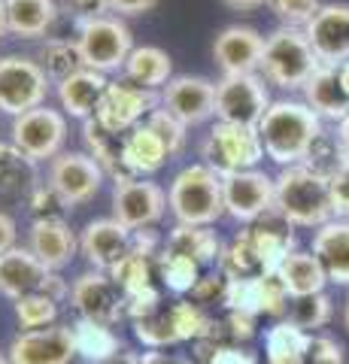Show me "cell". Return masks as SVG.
Listing matches in <instances>:
<instances>
[{"instance_id":"cell-4","label":"cell","mask_w":349,"mask_h":364,"mask_svg":"<svg viewBox=\"0 0 349 364\" xmlns=\"http://www.w3.org/2000/svg\"><path fill=\"white\" fill-rule=\"evenodd\" d=\"M322 67L319 55L313 52L304 28L283 25L264 40V58H262V76L270 85L283 91H298L307 85V79Z\"/></svg>"},{"instance_id":"cell-16","label":"cell","mask_w":349,"mask_h":364,"mask_svg":"<svg viewBox=\"0 0 349 364\" xmlns=\"http://www.w3.org/2000/svg\"><path fill=\"white\" fill-rule=\"evenodd\" d=\"M161 107L171 109L183 124H200L216 116V82L204 76H173L161 88Z\"/></svg>"},{"instance_id":"cell-34","label":"cell","mask_w":349,"mask_h":364,"mask_svg":"<svg viewBox=\"0 0 349 364\" xmlns=\"http://www.w3.org/2000/svg\"><path fill=\"white\" fill-rule=\"evenodd\" d=\"M216 267H219L222 273H228L231 279H252V277H262L264 264H262V255H258L252 228H246V231H237L228 246H222V258H219Z\"/></svg>"},{"instance_id":"cell-45","label":"cell","mask_w":349,"mask_h":364,"mask_svg":"<svg viewBox=\"0 0 349 364\" xmlns=\"http://www.w3.org/2000/svg\"><path fill=\"white\" fill-rule=\"evenodd\" d=\"M228 282H231L228 273H222L216 267V270H210V273H204V277L198 279V286L191 289V298H195V304H200V306H210V304H222L225 306Z\"/></svg>"},{"instance_id":"cell-27","label":"cell","mask_w":349,"mask_h":364,"mask_svg":"<svg viewBox=\"0 0 349 364\" xmlns=\"http://www.w3.org/2000/svg\"><path fill=\"white\" fill-rule=\"evenodd\" d=\"M313 334L291 318H279L264 331V364H307Z\"/></svg>"},{"instance_id":"cell-25","label":"cell","mask_w":349,"mask_h":364,"mask_svg":"<svg viewBox=\"0 0 349 364\" xmlns=\"http://www.w3.org/2000/svg\"><path fill=\"white\" fill-rule=\"evenodd\" d=\"M313 255L322 261L328 282L349 286V219H331L313 234Z\"/></svg>"},{"instance_id":"cell-59","label":"cell","mask_w":349,"mask_h":364,"mask_svg":"<svg viewBox=\"0 0 349 364\" xmlns=\"http://www.w3.org/2000/svg\"><path fill=\"white\" fill-rule=\"evenodd\" d=\"M337 70H340V82H343L346 95H349V61H346V64H340V67H337Z\"/></svg>"},{"instance_id":"cell-1","label":"cell","mask_w":349,"mask_h":364,"mask_svg":"<svg viewBox=\"0 0 349 364\" xmlns=\"http://www.w3.org/2000/svg\"><path fill=\"white\" fill-rule=\"evenodd\" d=\"M264 155L279 167L301 164L322 134V119L304 100H274L258 122Z\"/></svg>"},{"instance_id":"cell-8","label":"cell","mask_w":349,"mask_h":364,"mask_svg":"<svg viewBox=\"0 0 349 364\" xmlns=\"http://www.w3.org/2000/svg\"><path fill=\"white\" fill-rule=\"evenodd\" d=\"M9 134H13V146L25 152L33 164L52 161L64 149L67 116H64V109H52L43 104L37 109H28L21 116H16Z\"/></svg>"},{"instance_id":"cell-5","label":"cell","mask_w":349,"mask_h":364,"mask_svg":"<svg viewBox=\"0 0 349 364\" xmlns=\"http://www.w3.org/2000/svg\"><path fill=\"white\" fill-rule=\"evenodd\" d=\"M204 164L213 167L219 176H231L240 170H252L264 158L262 134L252 124H234V122H216L200 146Z\"/></svg>"},{"instance_id":"cell-56","label":"cell","mask_w":349,"mask_h":364,"mask_svg":"<svg viewBox=\"0 0 349 364\" xmlns=\"http://www.w3.org/2000/svg\"><path fill=\"white\" fill-rule=\"evenodd\" d=\"M104 364H140V355H137V352L122 349V352H116V355H112V358H107Z\"/></svg>"},{"instance_id":"cell-13","label":"cell","mask_w":349,"mask_h":364,"mask_svg":"<svg viewBox=\"0 0 349 364\" xmlns=\"http://www.w3.org/2000/svg\"><path fill=\"white\" fill-rule=\"evenodd\" d=\"M161 104V97L155 95L152 88H140L134 82H109L104 97H100V107L95 112V119L104 124V128L116 131V134H128L137 124L146 122V116Z\"/></svg>"},{"instance_id":"cell-6","label":"cell","mask_w":349,"mask_h":364,"mask_svg":"<svg viewBox=\"0 0 349 364\" xmlns=\"http://www.w3.org/2000/svg\"><path fill=\"white\" fill-rule=\"evenodd\" d=\"M76 46L82 55V67L97 73L122 70L134 52L131 28L119 16H100L76 25Z\"/></svg>"},{"instance_id":"cell-40","label":"cell","mask_w":349,"mask_h":364,"mask_svg":"<svg viewBox=\"0 0 349 364\" xmlns=\"http://www.w3.org/2000/svg\"><path fill=\"white\" fill-rule=\"evenodd\" d=\"M58 298H52L46 291H31L21 294L16 301V318L21 331H33V328H49L58 318Z\"/></svg>"},{"instance_id":"cell-17","label":"cell","mask_w":349,"mask_h":364,"mask_svg":"<svg viewBox=\"0 0 349 364\" xmlns=\"http://www.w3.org/2000/svg\"><path fill=\"white\" fill-rule=\"evenodd\" d=\"M307 40L322 64L340 67L349 61V6L346 4H322L319 13L307 21Z\"/></svg>"},{"instance_id":"cell-20","label":"cell","mask_w":349,"mask_h":364,"mask_svg":"<svg viewBox=\"0 0 349 364\" xmlns=\"http://www.w3.org/2000/svg\"><path fill=\"white\" fill-rule=\"evenodd\" d=\"M28 249L49 270H61L80 252V237L64 219H33L28 231Z\"/></svg>"},{"instance_id":"cell-55","label":"cell","mask_w":349,"mask_h":364,"mask_svg":"<svg viewBox=\"0 0 349 364\" xmlns=\"http://www.w3.org/2000/svg\"><path fill=\"white\" fill-rule=\"evenodd\" d=\"M228 9H237V13H252V9H258V6H264L267 0H222Z\"/></svg>"},{"instance_id":"cell-35","label":"cell","mask_w":349,"mask_h":364,"mask_svg":"<svg viewBox=\"0 0 349 364\" xmlns=\"http://www.w3.org/2000/svg\"><path fill=\"white\" fill-rule=\"evenodd\" d=\"M33 186V161L13 143H0V195H31Z\"/></svg>"},{"instance_id":"cell-12","label":"cell","mask_w":349,"mask_h":364,"mask_svg":"<svg viewBox=\"0 0 349 364\" xmlns=\"http://www.w3.org/2000/svg\"><path fill=\"white\" fill-rule=\"evenodd\" d=\"M104 170L88 152H61L49 164V186L64 200V207H82L100 191Z\"/></svg>"},{"instance_id":"cell-2","label":"cell","mask_w":349,"mask_h":364,"mask_svg":"<svg viewBox=\"0 0 349 364\" xmlns=\"http://www.w3.org/2000/svg\"><path fill=\"white\" fill-rule=\"evenodd\" d=\"M276 182V213L295 228H322L331 222V188L328 176L310 170L307 164L283 167Z\"/></svg>"},{"instance_id":"cell-58","label":"cell","mask_w":349,"mask_h":364,"mask_svg":"<svg viewBox=\"0 0 349 364\" xmlns=\"http://www.w3.org/2000/svg\"><path fill=\"white\" fill-rule=\"evenodd\" d=\"M9 33V18H6V0H0V37Z\"/></svg>"},{"instance_id":"cell-37","label":"cell","mask_w":349,"mask_h":364,"mask_svg":"<svg viewBox=\"0 0 349 364\" xmlns=\"http://www.w3.org/2000/svg\"><path fill=\"white\" fill-rule=\"evenodd\" d=\"M107 273L112 277V282L122 289V294H134V291L152 289L155 277H159V270H155V258L140 255V252H134V249H128V252L122 255Z\"/></svg>"},{"instance_id":"cell-54","label":"cell","mask_w":349,"mask_h":364,"mask_svg":"<svg viewBox=\"0 0 349 364\" xmlns=\"http://www.w3.org/2000/svg\"><path fill=\"white\" fill-rule=\"evenodd\" d=\"M140 364H176V358L167 355V352H161V349H146L140 355Z\"/></svg>"},{"instance_id":"cell-39","label":"cell","mask_w":349,"mask_h":364,"mask_svg":"<svg viewBox=\"0 0 349 364\" xmlns=\"http://www.w3.org/2000/svg\"><path fill=\"white\" fill-rule=\"evenodd\" d=\"M131 328H134V337H137L146 349H167V346L179 343L171 304L159 306L152 316H143V318H137V322H131Z\"/></svg>"},{"instance_id":"cell-51","label":"cell","mask_w":349,"mask_h":364,"mask_svg":"<svg viewBox=\"0 0 349 364\" xmlns=\"http://www.w3.org/2000/svg\"><path fill=\"white\" fill-rule=\"evenodd\" d=\"M204 364H258V355L243 343H222Z\"/></svg>"},{"instance_id":"cell-46","label":"cell","mask_w":349,"mask_h":364,"mask_svg":"<svg viewBox=\"0 0 349 364\" xmlns=\"http://www.w3.org/2000/svg\"><path fill=\"white\" fill-rule=\"evenodd\" d=\"M28 203H31L33 219H61L64 200L55 195L49 182H46V186H33L31 195H28Z\"/></svg>"},{"instance_id":"cell-21","label":"cell","mask_w":349,"mask_h":364,"mask_svg":"<svg viewBox=\"0 0 349 364\" xmlns=\"http://www.w3.org/2000/svg\"><path fill=\"white\" fill-rule=\"evenodd\" d=\"M52 270L31 252L28 246H13L9 252L0 255V294L18 301L21 294L43 291Z\"/></svg>"},{"instance_id":"cell-26","label":"cell","mask_w":349,"mask_h":364,"mask_svg":"<svg viewBox=\"0 0 349 364\" xmlns=\"http://www.w3.org/2000/svg\"><path fill=\"white\" fill-rule=\"evenodd\" d=\"M249 228H252L258 255H262L264 273H276L279 264L295 252V231H291L295 225L289 219H283L276 210H270L267 215H262V219L252 222Z\"/></svg>"},{"instance_id":"cell-28","label":"cell","mask_w":349,"mask_h":364,"mask_svg":"<svg viewBox=\"0 0 349 364\" xmlns=\"http://www.w3.org/2000/svg\"><path fill=\"white\" fill-rule=\"evenodd\" d=\"M122 140H125V134H116L104 128L95 116L82 122V143H85V152L95 158L100 164V170L112 179V182H122L128 179V170L122 164Z\"/></svg>"},{"instance_id":"cell-48","label":"cell","mask_w":349,"mask_h":364,"mask_svg":"<svg viewBox=\"0 0 349 364\" xmlns=\"http://www.w3.org/2000/svg\"><path fill=\"white\" fill-rule=\"evenodd\" d=\"M328 188H331L334 215L337 219H349V158H343V164L331 173Z\"/></svg>"},{"instance_id":"cell-41","label":"cell","mask_w":349,"mask_h":364,"mask_svg":"<svg viewBox=\"0 0 349 364\" xmlns=\"http://www.w3.org/2000/svg\"><path fill=\"white\" fill-rule=\"evenodd\" d=\"M289 318L295 325H301L304 331H316V328L328 325V318H331V298L325 291L307 294V298H291Z\"/></svg>"},{"instance_id":"cell-33","label":"cell","mask_w":349,"mask_h":364,"mask_svg":"<svg viewBox=\"0 0 349 364\" xmlns=\"http://www.w3.org/2000/svg\"><path fill=\"white\" fill-rule=\"evenodd\" d=\"M73 328V343H76V355L88 364H104L112 358L116 352H122V340L112 331V325L107 322H95V318H76L70 325Z\"/></svg>"},{"instance_id":"cell-23","label":"cell","mask_w":349,"mask_h":364,"mask_svg":"<svg viewBox=\"0 0 349 364\" xmlns=\"http://www.w3.org/2000/svg\"><path fill=\"white\" fill-rule=\"evenodd\" d=\"M55 85H58V100H61L64 116L85 122L97 112L100 97H104L109 79H107V73H97V70L82 67V70L70 73L67 79H61V82H55Z\"/></svg>"},{"instance_id":"cell-22","label":"cell","mask_w":349,"mask_h":364,"mask_svg":"<svg viewBox=\"0 0 349 364\" xmlns=\"http://www.w3.org/2000/svg\"><path fill=\"white\" fill-rule=\"evenodd\" d=\"M301 91H304V104L316 112L322 122L337 124L349 116V95L340 82V70H337V67L322 64Z\"/></svg>"},{"instance_id":"cell-60","label":"cell","mask_w":349,"mask_h":364,"mask_svg":"<svg viewBox=\"0 0 349 364\" xmlns=\"http://www.w3.org/2000/svg\"><path fill=\"white\" fill-rule=\"evenodd\" d=\"M343 322H346V331H349V304H346V313H343Z\"/></svg>"},{"instance_id":"cell-36","label":"cell","mask_w":349,"mask_h":364,"mask_svg":"<svg viewBox=\"0 0 349 364\" xmlns=\"http://www.w3.org/2000/svg\"><path fill=\"white\" fill-rule=\"evenodd\" d=\"M155 270H159L161 286L173 294H191V289L198 286V279L204 277V273H200L204 267H200L195 258L171 252V249H164V252L155 258Z\"/></svg>"},{"instance_id":"cell-18","label":"cell","mask_w":349,"mask_h":364,"mask_svg":"<svg viewBox=\"0 0 349 364\" xmlns=\"http://www.w3.org/2000/svg\"><path fill=\"white\" fill-rule=\"evenodd\" d=\"M213 58L225 76L231 73H258L264 58V37L255 28L231 25L213 43Z\"/></svg>"},{"instance_id":"cell-38","label":"cell","mask_w":349,"mask_h":364,"mask_svg":"<svg viewBox=\"0 0 349 364\" xmlns=\"http://www.w3.org/2000/svg\"><path fill=\"white\" fill-rule=\"evenodd\" d=\"M37 64L46 70L52 82H61V79H67L70 73L82 70L80 46H76V40H58V37L46 40L37 52Z\"/></svg>"},{"instance_id":"cell-15","label":"cell","mask_w":349,"mask_h":364,"mask_svg":"<svg viewBox=\"0 0 349 364\" xmlns=\"http://www.w3.org/2000/svg\"><path fill=\"white\" fill-rule=\"evenodd\" d=\"M6 355L13 364H73L76 343L70 325H49L33 328V331H18L9 343Z\"/></svg>"},{"instance_id":"cell-19","label":"cell","mask_w":349,"mask_h":364,"mask_svg":"<svg viewBox=\"0 0 349 364\" xmlns=\"http://www.w3.org/2000/svg\"><path fill=\"white\" fill-rule=\"evenodd\" d=\"M131 228L119 219H95L82 228L80 234V252L95 270H109L116 261L131 249Z\"/></svg>"},{"instance_id":"cell-61","label":"cell","mask_w":349,"mask_h":364,"mask_svg":"<svg viewBox=\"0 0 349 364\" xmlns=\"http://www.w3.org/2000/svg\"><path fill=\"white\" fill-rule=\"evenodd\" d=\"M0 364H13V361H9V355H4V352H0Z\"/></svg>"},{"instance_id":"cell-57","label":"cell","mask_w":349,"mask_h":364,"mask_svg":"<svg viewBox=\"0 0 349 364\" xmlns=\"http://www.w3.org/2000/svg\"><path fill=\"white\" fill-rule=\"evenodd\" d=\"M337 140H340L343 152H346V158H349V116H346L343 122H337Z\"/></svg>"},{"instance_id":"cell-50","label":"cell","mask_w":349,"mask_h":364,"mask_svg":"<svg viewBox=\"0 0 349 364\" xmlns=\"http://www.w3.org/2000/svg\"><path fill=\"white\" fill-rule=\"evenodd\" d=\"M61 9L67 16H73V21H88V18H100L109 16V4L107 0H61Z\"/></svg>"},{"instance_id":"cell-11","label":"cell","mask_w":349,"mask_h":364,"mask_svg":"<svg viewBox=\"0 0 349 364\" xmlns=\"http://www.w3.org/2000/svg\"><path fill=\"white\" fill-rule=\"evenodd\" d=\"M167 213V191L149 176H128L112 186V219L131 231H143Z\"/></svg>"},{"instance_id":"cell-30","label":"cell","mask_w":349,"mask_h":364,"mask_svg":"<svg viewBox=\"0 0 349 364\" xmlns=\"http://www.w3.org/2000/svg\"><path fill=\"white\" fill-rule=\"evenodd\" d=\"M9 33L21 40H37L52 31L58 18V4L55 0H6Z\"/></svg>"},{"instance_id":"cell-3","label":"cell","mask_w":349,"mask_h":364,"mask_svg":"<svg viewBox=\"0 0 349 364\" xmlns=\"http://www.w3.org/2000/svg\"><path fill=\"white\" fill-rule=\"evenodd\" d=\"M167 207L176 225H216L225 215L222 176L204 161L183 167L167 188Z\"/></svg>"},{"instance_id":"cell-32","label":"cell","mask_w":349,"mask_h":364,"mask_svg":"<svg viewBox=\"0 0 349 364\" xmlns=\"http://www.w3.org/2000/svg\"><path fill=\"white\" fill-rule=\"evenodd\" d=\"M164 249L195 258L200 267H213L222 258V243L210 225H176L164 240Z\"/></svg>"},{"instance_id":"cell-44","label":"cell","mask_w":349,"mask_h":364,"mask_svg":"<svg viewBox=\"0 0 349 364\" xmlns=\"http://www.w3.org/2000/svg\"><path fill=\"white\" fill-rule=\"evenodd\" d=\"M267 6L276 13L283 25L291 28H307V21L319 13L322 0H267Z\"/></svg>"},{"instance_id":"cell-49","label":"cell","mask_w":349,"mask_h":364,"mask_svg":"<svg viewBox=\"0 0 349 364\" xmlns=\"http://www.w3.org/2000/svg\"><path fill=\"white\" fill-rule=\"evenodd\" d=\"M307 364H343V349L337 340L313 334L310 349H307Z\"/></svg>"},{"instance_id":"cell-14","label":"cell","mask_w":349,"mask_h":364,"mask_svg":"<svg viewBox=\"0 0 349 364\" xmlns=\"http://www.w3.org/2000/svg\"><path fill=\"white\" fill-rule=\"evenodd\" d=\"M70 306L80 318H95V322H107L116 325L122 316H125V294L112 282V277L107 270H85L73 279L70 286Z\"/></svg>"},{"instance_id":"cell-7","label":"cell","mask_w":349,"mask_h":364,"mask_svg":"<svg viewBox=\"0 0 349 364\" xmlns=\"http://www.w3.org/2000/svg\"><path fill=\"white\" fill-rule=\"evenodd\" d=\"M46 70L25 55H4L0 58V112L21 116L28 109H37L49 97Z\"/></svg>"},{"instance_id":"cell-42","label":"cell","mask_w":349,"mask_h":364,"mask_svg":"<svg viewBox=\"0 0 349 364\" xmlns=\"http://www.w3.org/2000/svg\"><path fill=\"white\" fill-rule=\"evenodd\" d=\"M343 158H346V152H343L340 140H337V134H325L322 131L316 136V143L310 146V152H307V158H304L301 164H307L310 170H316V173L331 179L334 170L343 164Z\"/></svg>"},{"instance_id":"cell-53","label":"cell","mask_w":349,"mask_h":364,"mask_svg":"<svg viewBox=\"0 0 349 364\" xmlns=\"http://www.w3.org/2000/svg\"><path fill=\"white\" fill-rule=\"evenodd\" d=\"M16 237H18V228H16V219L6 213H0V255L9 252L16 246Z\"/></svg>"},{"instance_id":"cell-10","label":"cell","mask_w":349,"mask_h":364,"mask_svg":"<svg viewBox=\"0 0 349 364\" xmlns=\"http://www.w3.org/2000/svg\"><path fill=\"white\" fill-rule=\"evenodd\" d=\"M222 191L225 215H231L234 222L252 225L270 210H276V182L258 167L222 176Z\"/></svg>"},{"instance_id":"cell-31","label":"cell","mask_w":349,"mask_h":364,"mask_svg":"<svg viewBox=\"0 0 349 364\" xmlns=\"http://www.w3.org/2000/svg\"><path fill=\"white\" fill-rule=\"evenodd\" d=\"M276 273L291 298H307V294L325 291V286H328V273H325L322 261L313 252H304V249H295V252L279 264Z\"/></svg>"},{"instance_id":"cell-29","label":"cell","mask_w":349,"mask_h":364,"mask_svg":"<svg viewBox=\"0 0 349 364\" xmlns=\"http://www.w3.org/2000/svg\"><path fill=\"white\" fill-rule=\"evenodd\" d=\"M122 73H125L128 82L155 91V88H164L173 79V61L159 46H134Z\"/></svg>"},{"instance_id":"cell-52","label":"cell","mask_w":349,"mask_h":364,"mask_svg":"<svg viewBox=\"0 0 349 364\" xmlns=\"http://www.w3.org/2000/svg\"><path fill=\"white\" fill-rule=\"evenodd\" d=\"M109 4V13H119V16H143L159 4V0H107Z\"/></svg>"},{"instance_id":"cell-9","label":"cell","mask_w":349,"mask_h":364,"mask_svg":"<svg viewBox=\"0 0 349 364\" xmlns=\"http://www.w3.org/2000/svg\"><path fill=\"white\" fill-rule=\"evenodd\" d=\"M267 79L258 73H231L222 76L216 82V119L219 122H234V124H252L267 112L274 104L267 95Z\"/></svg>"},{"instance_id":"cell-43","label":"cell","mask_w":349,"mask_h":364,"mask_svg":"<svg viewBox=\"0 0 349 364\" xmlns=\"http://www.w3.org/2000/svg\"><path fill=\"white\" fill-rule=\"evenodd\" d=\"M146 124H149V128L164 140V146H167V152H171V158L186 149V136H188L186 131H188V124L179 122L171 109L155 107L149 116H146Z\"/></svg>"},{"instance_id":"cell-62","label":"cell","mask_w":349,"mask_h":364,"mask_svg":"<svg viewBox=\"0 0 349 364\" xmlns=\"http://www.w3.org/2000/svg\"><path fill=\"white\" fill-rule=\"evenodd\" d=\"M176 364H198V361H179V358H176Z\"/></svg>"},{"instance_id":"cell-24","label":"cell","mask_w":349,"mask_h":364,"mask_svg":"<svg viewBox=\"0 0 349 364\" xmlns=\"http://www.w3.org/2000/svg\"><path fill=\"white\" fill-rule=\"evenodd\" d=\"M167 146L159 134H155L149 124H137L134 131L125 134V140H122V164H125L128 176H152L159 173V170L167 164Z\"/></svg>"},{"instance_id":"cell-47","label":"cell","mask_w":349,"mask_h":364,"mask_svg":"<svg viewBox=\"0 0 349 364\" xmlns=\"http://www.w3.org/2000/svg\"><path fill=\"white\" fill-rule=\"evenodd\" d=\"M255 322H258V316H252V313L228 310L219 325H222L225 337H228V343H246V340L255 337Z\"/></svg>"}]
</instances>
